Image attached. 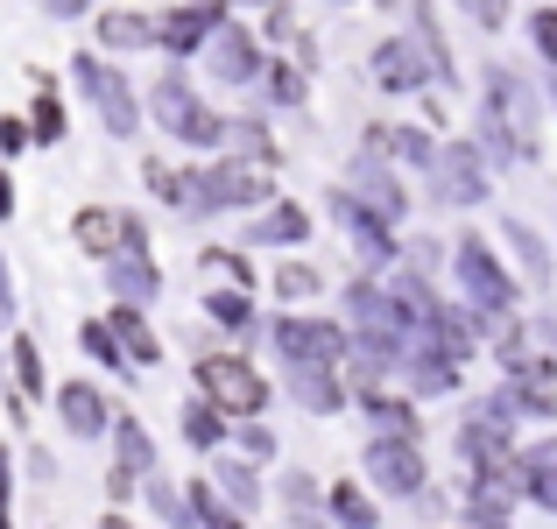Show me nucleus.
<instances>
[{
    "mask_svg": "<svg viewBox=\"0 0 557 529\" xmlns=\"http://www.w3.org/2000/svg\"><path fill=\"white\" fill-rule=\"evenodd\" d=\"M113 226H121V212H107V205H85V212L71 219V241H78L92 261H107V255H113Z\"/></svg>",
    "mask_w": 557,
    "mask_h": 529,
    "instance_id": "obj_31",
    "label": "nucleus"
},
{
    "mask_svg": "<svg viewBox=\"0 0 557 529\" xmlns=\"http://www.w3.org/2000/svg\"><path fill=\"white\" fill-rule=\"evenodd\" d=\"M240 445H247V459H275V431L261 417H247L240 423Z\"/></svg>",
    "mask_w": 557,
    "mask_h": 529,
    "instance_id": "obj_45",
    "label": "nucleus"
},
{
    "mask_svg": "<svg viewBox=\"0 0 557 529\" xmlns=\"http://www.w3.org/2000/svg\"><path fill=\"white\" fill-rule=\"evenodd\" d=\"M92 36H99V57L156 50V14H141V8H107V14H92Z\"/></svg>",
    "mask_w": 557,
    "mask_h": 529,
    "instance_id": "obj_16",
    "label": "nucleus"
},
{
    "mask_svg": "<svg viewBox=\"0 0 557 529\" xmlns=\"http://www.w3.org/2000/svg\"><path fill=\"white\" fill-rule=\"evenodd\" d=\"M113 473L121 480H149L156 473V438L141 431V417H127V409H113Z\"/></svg>",
    "mask_w": 557,
    "mask_h": 529,
    "instance_id": "obj_20",
    "label": "nucleus"
},
{
    "mask_svg": "<svg viewBox=\"0 0 557 529\" xmlns=\"http://www.w3.org/2000/svg\"><path fill=\"white\" fill-rule=\"evenodd\" d=\"M149 502H156V516H163L170 529H198V516H190V502H184L177 488H170V480H156V473H149Z\"/></svg>",
    "mask_w": 557,
    "mask_h": 529,
    "instance_id": "obj_42",
    "label": "nucleus"
},
{
    "mask_svg": "<svg viewBox=\"0 0 557 529\" xmlns=\"http://www.w3.org/2000/svg\"><path fill=\"white\" fill-rule=\"evenodd\" d=\"M107 332H113V346H121L127 367H156V360H163V340L149 332L141 304H113V311H107Z\"/></svg>",
    "mask_w": 557,
    "mask_h": 529,
    "instance_id": "obj_23",
    "label": "nucleus"
},
{
    "mask_svg": "<svg viewBox=\"0 0 557 529\" xmlns=\"http://www.w3.org/2000/svg\"><path fill=\"white\" fill-rule=\"evenodd\" d=\"M78 346L92 353V360H107L113 374L127 367V360H121V346H113V332H107V318H85V325H78Z\"/></svg>",
    "mask_w": 557,
    "mask_h": 529,
    "instance_id": "obj_43",
    "label": "nucleus"
},
{
    "mask_svg": "<svg viewBox=\"0 0 557 529\" xmlns=\"http://www.w3.org/2000/svg\"><path fill=\"white\" fill-rule=\"evenodd\" d=\"M431 176H437V205H459V212H473V205H487V163H480L473 142H445V149L431 156Z\"/></svg>",
    "mask_w": 557,
    "mask_h": 529,
    "instance_id": "obj_8",
    "label": "nucleus"
},
{
    "mask_svg": "<svg viewBox=\"0 0 557 529\" xmlns=\"http://www.w3.org/2000/svg\"><path fill=\"white\" fill-rule=\"evenodd\" d=\"M403 374H409V389H417V395H451V389H459V360H445L431 332H417V340H409Z\"/></svg>",
    "mask_w": 557,
    "mask_h": 529,
    "instance_id": "obj_21",
    "label": "nucleus"
},
{
    "mask_svg": "<svg viewBox=\"0 0 557 529\" xmlns=\"http://www.w3.org/2000/svg\"><path fill=\"white\" fill-rule=\"evenodd\" d=\"M50 8V22H78V14H92V0H42Z\"/></svg>",
    "mask_w": 557,
    "mask_h": 529,
    "instance_id": "obj_47",
    "label": "nucleus"
},
{
    "mask_svg": "<svg viewBox=\"0 0 557 529\" xmlns=\"http://www.w3.org/2000/svg\"><path fill=\"white\" fill-rule=\"evenodd\" d=\"M14 212V176H0V219Z\"/></svg>",
    "mask_w": 557,
    "mask_h": 529,
    "instance_id": "obj_50",
    "label": "nucleus"
},
{
    "mask_svg": "<svg viewBox=\"0 0 557 529\" xmlns=\"http://www.w3.org/2000/svg\"><path fill=\"white\" fill-rule=\"evenodd\" d=\"M516 480L530 488L536 508H550V516H557V438H544V445L522 452V459H516Z\"/></svg>",
    "mask_w": 557,
    "mask_h": 529,
    "instance_id": "obj_25",
    "label": "nucleus"
},
{
    "mask_svg": "<svg viewBox=\"0 0 557 529\" xmlns=\"http://www.w3.org/2000/svg\"><path fill=\"white\" fill-rule=\"evenodd\" d=\"M346 318H354L346 332H374V325H395V311H388V290H381L374 275H354V283H346Z\"/></svg>",
    "mask_w": 557,
    "mask_h": 529,
    "instance_id": "obj_26",
    "label": "nucleus"
},
{
    "mask_svg": "<svg viewBox=\"0 0 557 529\" xmlns=\"http://www.w3.org/2000/svg\"><path fill=\"white\" fill-rule=\"evenodd\" d=\"M78 85H85V99H92V113H99V127H107L113 142H127V135H141V99H135V85L121 78V71L107 64L99 50H85L78 64Z\"/></svg>",
    "mask_w": 557,
    "mask_h": 529,
    "instance_id": "obj_5",
    "label": "nucleus"
},
{
    "mask_svg": "<svg viewBox=\"0 0 557 529\" xmlns=\"http://www.w3.org/2000/svg\"><path fill=\"white\" fill-rule=\"evenodd\" d=\"M502 241L516 247V261H522V269H530V283L544 290V283H550V255H544V241H536V233L522 226V219H502Z\"/></svg>",
    "mask_w": 557,
    "mask_h": 529,
    "instance_id": "obj_33",
    "label": "nucleus"
},
{
    "mask_svg": "<svg viewBox=\"0 0 557 529\" xmlns=\"http://www.w3.org/2000/svg\"><path fill=\"white\" fill-rule=\"evenodd\" d=\"M368 71H374V85H381L388 99H409V93H423V85L437 78V71H431V57H423L409 36H388V42H374Z\"/></svg>",
    "mask_w": 557,
    "mask_h": 529,
    "instance_id": "obj_11",
    "label": "nucleus"
},
{
    "mask_svg": "<svg viewBox=\"0 0 557 529\" xmlns=\"http://www.w3.org/2000/svg\"><path fill=\"white\" fill-rule=\"evenodd\" d=\"M368 156H381V163H409V170H431L437 142L423 135V127H409V121H381L374 135H368Z\"/></svg>",
    "mask_w": 557,
    "mask_h": 529,
    "instance_id": "obj_22",
    "label": "nucleus"
},
{
    "mask_svg": "<svg viewBox=\"0 0 557 529\" xmlns=\"http://www.w3.org/2000/svg\"><path fill=\"white\" fill-rule=\"evenodd\" d=\"M487 113L508 127V135H516V149H522V156H536V135H544V113H536V93L516 78V71H502V64L487 71Z\"/></svg>",
    "mask_w": 557,
    "mask_h": 529,
    "instance_id": "obj_9",
    "label": "nucleus"
},
{
    "mask_svg": "<svg viewBox=\"0 0 557 529\" xmlns=\"http://www.w3.org/2000/svg\"><path fill=\"white\" fill-rule=\"evenodd\" d=\"M325 508L339 516V529H374L381 522V508H374V494L360 488V480H332V494H325Z\"/></svg>",
    "mask_w": 557,
    "mask_h": 529,
    "instance_id": "obj_28",
    "label": "nucleus"
},
{
    "mask_svg": "<svg viewBox=\"0 0 557 529\" xmlns=\"http://www.w3.org/2000/svg\"><path fill=\"white\" fill-rule=\"evenodd\" d=\"M368 488L374 494H388V502H403V494H423L431 488V466H423V445L417 438H368Z\"/></svg>",
    "mask_w": 557,
    "mask_h": 529,
    "instance_id": "obj_7",
    "label": "nucleus"
},
{
    "mask_svg": "<svg viewBox=\"0 0 557 529\" xmlns=\"http://www.w3.org/2000/svg\"><path fill=\"white\" fill-rule=\"evenodd\" d=\"M8 367H14V389H22V403H42V395H50V381H42V353H36V340H28V332H14V340H8Z\"/></svg>",
    "mask_w": 557,
    "mask_h": 529,
    "instance_id": "obj_29",
    "label": "nucleus"
},
{
    "mask_svg": "<svg viewBox=\"0 0 557 529\" xmlns=\"http://www.w3.org/2000/svg\"><path fill=\"white\" fill-rule=\"evenodd\" d=\"M381 8H388V0H381Z\"/></svg>",
    "mask_w": 557,
    "mask_h": 529,
    "instance_id": "obj_55",
    "label": "nucleus"
},
{
    "mask_svg": "<svg viewBox=\"0 0 557 529\" xmlns=\"http://www.w3.org/2000/svg\"><path fill=\"white\" fill-rule=\"evenodd\" d=\"M184 502H190V516H198V529H247V522H240V508H233V502H219V488H212V480H198V488H190Z\"/></svg>",
    "mask_w": 557,
    "mask_h": 529,
    "instance_id": "obj_34",
    "label": "nucleus"
},
{
    "mask_svg": "<svg viewBox=\"0 0 557 529\" xmlns=\"http://www.w3.org/2000/svg\"><path fill=\"white\" fill-rule=\"evenodd\" d=\"M451 283H459V297L473 304L480 318H516V275L502 269V255H494L480 233H459V247H451Z\"/></svg>",
    "mask_w": 557,
    "mask_h": 529,
    "instance_id": "obj_2",
    "label": "nucleus"
},
{
    "mask_svg": "<svg viewBox=\"0 0 557 529\" xmlns=\"http://www.w3.org/2000/svg\"><path fill=\"white\" fill-rule=\"evenodd\" d=\"M409 14H417V36L409 42H417V50L431 57V71L451 85V42H445V28H437V0H409Z\"/></svg>",
    "mask_w": 557,
    "mask_h": 529,
    "instance_id": "obj_27",
    "label": "nucleus"
},
{
    "mask_svg": "<svg viewBox=\"0 0 557 529\" xmlns=\"http://www.w3.org/2000/svg\"><path fill=\"white\" fill-rule=\"evenodd\" d=\"M149 113H156V127H163L170 142H184V149H205V156H219V149H226V121H219V113L205 107L198 93H190V78H184V71H163V78H156Z\"/></svg>",
    "mask_w": 557,
    "mask_h": 529,
    "instance_id": "obj_1",
    "label": "nucleus"
},
{
    "mask_svg": "<svg viewBox=\"0 0 557 529\" xmlns=\"http://www.w3.org/2000/svg\"><path fill=\"white\" fill-rule=\"evenodd\" d=\"M226 8H233V0H226ZM247 8H269V0H247Z\"/></svg>",
    "mask_w": 557,
    "mask_h": 529,
    "instance_id": "obj_52",
    "label": "nucleus"
},
{
    "mask_svg": "<svg viewBox=\"0 0 557 529\" xmlns=\"http://www.w3.org/2000/svg\"><path fill=\"white\" fill-rule=\"evenodd\" d=\"M28 142V121H0V149H22Z\"/></svg>",
    "mask_w": 557,
    "mask_h": 529,
    "instance_id": "obj_48",
    "label": "nucleus"
},
{
    "mask_svg": "<svg viewBox=\"0 0 557 529\" xmlns=\"http://www.w3.org/2000/svg\"><path fill=\"white\" fill-rule=\"evenodd\" d=\"M247 241H261V247H304V241H311V212H304L297 198H269V205H261V219L247 226Z\"/></svg>",
    "mask_w": 557,
    "mask_h": 529,
    "instance_id": "obj_24",
    "label": "nucleus"
},
{
    "mask_svg": "<svg viewBox=\"0 0 557 529\" xmlns=\"http://www.w3.org/2000/svg\"><path fill=\"white\" fill-rule=\"evenodd\" d=\"M212 488H226L233 508H255L261 502V480H255V466H247V459H219L212 466Z\"/></svg>",
    "mask_w": 557,
    "mask_h": 529,
    "instance_id": "obj_35",
    "label": "nucleus"
},
{
    "mask_svg": "<svg viewBox=\"0 0 557 529\" xmlns=\"http://www.w3.org/2000/svg\"><path fill=\"white\" fill-rule=\"evenodd\" d=\"M332 219H339L346 233H354V247H360V261H368V269H395V255H403V241H395V226L381 212H368V205L354 198V190H332Z\"/></svg>",
    "mask_w": 557,
    "mask_h": 529,
    "instance_id": "obj_10",
    "label": "nucleus"
},
{
    "mask_svg": "<svg viewBox=\"0 0 557 529\" xmlns=\"http://www.w3.org/2000/svg\"><path fill=\"white\" fill-rule=\"evenodd\" d=\"M283 389L297 395L311 417H339V409H346V374H339V367H325V360H289L283 367Z\"/></svg>",
    "mask_w": 557,
    "mask_h": 529,
    "instance_id": "obj_15",
    "label": "nucleus"
},
{
    "mask_svg": "<svg viewBox=\"0 0 557 529\" xmlns=\"http://www.w3.org/2000/svg\"><path fill=\"white\" fill-rule=\"evenodd\" d=\"M530 42H536V57L557 71V8H536L530 14Z\"/></svg>",
    "mask_w": 557,
    "mask_h": 529,
    "instance_id": "obj_44",
    "label": "nucleus"
},
{
    "mask_svg": "<svg viewBox=\"0 0 557 529\" xmlns=\"http://www.w3.org/2000/svg\"><path fill=\"white\" fill-rule=\"evenodd\" d=\"M0 529H8V502H0Z\"/></svg>",
    "mask_w": 557,
    "mask_h": 529,
    "instance_id": "obj_53",
    "label": "nucleus"
},
{
    "mask_svg": "<svg viewBox=\"0 0 557 529\" xmlns=\"http://www.w3.org/2000/svg\"><path fill=\"white\" fill-rule=\"evenodd\" d=\"M14 304V275H8V261H0V311Z\"/></svg>",
    "mask_w": 557,
    "mask_h": 529,
    "instance_id": "obj_49",
    "label": "nucleus"
},
{
    "mask_svg": "<svg viewBox=\"0 0 557 529\" xmlns=\"http://www.w3.org/2000/svg\"><path fill=\"white\" fill-rule=\"evenodd\" d=\"M141 184H149V198H163V205H190V170H170L163 156L141 163Z\"/></svg>",
    "mask_w": 557,
    "mask_h": 529,
    "instance_id": "obj_37",
    "label": "nucleus"
},
{
    "mask_svg": "<svg viewBox=\"0 0 557 529\" xmlns=\"http://www.w3.org/2000/svg\"><path fill=\"white\" fill-rule=\"evenodd\" d=\"M318 290H325V275H318L311 261H275V297L283 304H311Z\"/></svg>",
    "mask_w": 557,
    "mask_h": 529,
    "instance_id": "obj_36",
    "label": "nucleus"
},
{
    "mask_svg": "<svg viewBox=\"0 0 557 529\" xmlns=\"http://www.w3.org/2000/svg\"><path fill=\"white\" fill-rule=\"evenodd\" d=\"M107 297L149 311V304L163 297V269H156V255H107Z\"/></svg>",
    "mask_w": 557,
    "mask_h": 529,
    "instance_id": "obj_17",
    "label": "nucleus"
},
{
    "mask_svg": "<svg viewBox=\"0 0 557 529\" xmlns=\"http://www.w3.org/2000/svg\"><path fill=\"white\" fill-rule=\"evenodd\" d=\"M269 198H275V163L219 156L212 170L190 176V205H198V212H240V205H269Z\"/></svg>",
    "mask_w": 557,
    "mask_h": 529,
    "instance_id": "obj_4",
    "label": "nucleus"
},
{
    "mask_svg": "<svg viewBox=\"0 0 557 529\" xmlns=\"http://www.w3.org/2000/svg\"><path fill=\"white\" fill-rule=\"evenodd\" d=\"M99 529H135V522H127V516H107V522H99Z\"/></svg>",
    "mask_w": 557,
    "mask_h": 529,
    "instance_id": "obj_51",
    "label": "nucleus"
},
{
    "mask_svg": "<svg viewBox=\"0 0 557 529\" xmlns=\"http://www.w3.org/2000/svg\"><path fill=\"white\" fill-rule=\"evenodd\" d=\"M57 423H64L71 438H107L113 409H107V395H99L92 381H64V389H57Z\"/></svg>",
    "mask_w": 557,
    "mask_h": 529,
    "instance_id": "obj_18",
    "label": "nucleus"
},
{
    "mask_svg": "<svg viewBox=\"0 0 557 529\" xmlns=\"http://www.w3.org/2000/svg\"><path fill=\"white\" fill-rule=\"evenodd\" d=\"M332 8H346V0H332Z\"/></svg>",
    "mask_w": 557,
    "mask_h": 529,
    "instance_id": "obj_54",
    "label": "nucleus"
},
{
    "mask_svg": "<svg viewBox=\"0 0 557 529\" xmlns=\"http://www.w3.org/2000/svg\"><path fill=\"white\" fill-rule=\"evenodd\" d=\"M381 290H388V311H395V325H403L409 340H417V332H431V318H437V297H431V283H423L417 269H395Z\"/></svg>",
    "mask_w": 557,
    "mask_h": 529,
    "instance_id": "obj_19",
    "label": "nucleus"
},
{
    "mask_svg": "<svg viewBox=\"0 0 557 529\" xmlns=\"http://www.w3.org/2000/svg\"><path fill=\"white\" fill-rule=\"evenodd\" d=\"M346 190H354L368 212H381L388 226H403V212H409V190L395 184V163H381V156H360L354 170H346Z\"/></svg>",
    "mask_w": 557,
    "mask_h": 529,
    "instance_id": "obj_14",
    "label": "nucleus"
},
{
    "mask_svg": "<svg viewBox=\"0 0 557 529\" xmlns=\"http://www.w3.org/2000/svg\"><path fill=\"white\" fill-rule=\"evenodd\" d=\"M198 269L212 275V283H233V290H255V275H247V255H233V247H205Z\"/></svg>",
    "mask_w": 557,
    "mask_h": 529,
    "instance_id": "obj_40",
    "label": "nucleus"
},
{
    "mask_svg": "<svg viewBox=\"0 0 557 529\" xmlns=\"http://www.w3.org/2000/svg\"><path fill=\"white\" fill-rule=\"evenodd\" d=\"M205 311L219 318L226 332H247L255 325V304H247V290H233V283H212V297H205Z\"/></svg>",
    "mask_w": 557,
    "mask_h": 529,
    "instance_id": "obj_38",
    "label": "nucleus"
},
{
    "mask_svg": "<svg viewBox=\"0 0 557 529\" xmlns=\"http://www.w3.org/2000/svg\"><path fill=\"white\" fill-rule=\"evenodd\" d=\"M360 409H368V423L381 438H417V409L403 403V395H381V389H368L360 395Z\"/></svg>",
    "mask_w": 557,
    "mask_h": 529,
    "instance_id": "obj_30",
    "label": "nucleus"
},
{
    "mask_svg": "<svg viewBox=\"0 0 557 529\" xmlns=\"http://www.w3.org/2000/svg\"><path fill=\"white\" fill-rule=\"evenodd\" d=\"M459 8L473 14L480 28H502V22H508V0H459Z\"/></svg>",
    "mask_w": 557,
    "mask_h": 529,
    "instance_id": "obj_46",
    "label": "nucleus"
},
{
    "mask_svg": "<svg viewBox=\"0 0 557 529\" xmlns=\"http://www.w3.org/2000/svg\"><path fill=\"white\" fill-rule=\"evenodd\" d=\"M226 22V0H184V8H170L163 22H156V50H170V57H198L205 50V36Z\"/></svg>",
    "mask_w": 557,
    "mask_h": 529,
    "instance_id": "obj_13",
    "label": "nucleus"
},
{
    "mask_svg": "<svg viewBox=\"0 0 557 529\" xmlns=\"http://www.w3.org/2000/svg\"><path fill=\"white\" fill-rule=\"evenodd\" d=\"M261 93L275 99V107H304V93H311V78H304L297 64H283V57H261Z\"/></svg>",
    "mask_w": 557,
    "mask_h": 529,
    "instance_id": "obj_32",
    "label": "nucleus"
},
{
    "mask_svg": "<svg viewBox=\"0 0 557 529\" xmlns=\"http://www.w3.org/2000/svg\"><path fill=\"white\" fill-rule=\"evenodd\" d=\"M205 71H212L219 85H255L261 78V42L247 36L240 22H219L212 36H205Z\"/></svg>",
    "mask_w": 557,
    "mask_h": 529,
    "instance_id": "obj_12",
    "label": "nucleus"
},
{
    "mask_svg": "<svg viewBox=\"0 0 557 529\" xmlns=\"http://www.w3.org/2000/svg\"><path fill=\"white\" fill-rule=\"evenodd\" d=\"M184 438H190L198 452H219V445H226V417H219V409L198 395V403L184 409Z\"/></svg>",
    "mask_w": 557,
    "mask_h": 529,
    "instance_id": "obj_39",
    "label": "nucleus"
},
{
    "mask_svg": "<svg viewBox=\"0 0 557 529\" xmlns=\"http://www.w3.org/2000/svg\"><path fill=\"white\" fill-rule=\"evenodd\" d=\"M28 142H42V149H57V142H64V107H57L50 93H36V113H28Z\"/></svg>",
    "mask_w": 557,
    "mask_h": 529,
    "instance_id": "obj_41",
    "label": "nucleus"
},
{
    "mask_svg": "<svg viewBox=\"0 0 557 529\" xmlns=\"http://www.w3.org/2000/svg\"><path fill=\"white\" fill-rule=\"evenodd\" d=\"M269 346L283 353V367L289 360H325V367H339L346 353H354V332H346L339 318H297V311H283L269 325Z\"/></svg>",
    "mask_w": 557,
    "mask_h": 529,
    "instance_id": "obj_6",
    "label": "nucleus"
},
{
    "mask_svg": "<svg viewBox=\"0 0 557 529\" xmlns=\"http://www.w3.org/2000/svg\"><path fill=\"white\" fill-rule=\"evenodd\" d=\"M198 395L226 423H247V417L269 409V374H261L247 353H205V360H198Z\"/></svg>",
    "mask_w": 557,
    "mask_h": 529,
    "instance_id": "obj_3",
    "label": "nucleus"
}]
</instances>
